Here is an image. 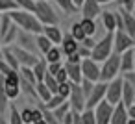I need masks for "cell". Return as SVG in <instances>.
Returning a JSON list of instances; mask_svg holds the SVG:
<instances>
[{
	"instance_id": "ac0fdd59",
	"label": "cell",
	"mask_w": 135,
	"mask_h": 124,
	"mask_svg": "<svg viewBox=\"0 0 135 124\" xmlns=\"http://www.w3.org/2000/svg\"><path fill=\"white\" fill-rule=\"evenodd\" d=\"M54 46H57L61 43V37H63V32L59 26H43V32H41Z\"/></svg>"
},
{
	"instance_id": "9c48e42d",
	"label": "cell",
	"mask_w": 135,
	"mask_h": 124,
	"mask_svg": "<svg viewBox=\"0 0 135 124\" xmlns=\"http://www.w3.org/2000/svg\"><path fill=\"white\" fill-rule=\"evenodd\" d=\"M105 87H107V83H102V82L93 83V89H91L89 96L85 98V109H94V107L104 100V96H105Z\"/></svg>"
},
{
	"instance_id": "f6af8a7d",
	"label": "cell",
	"mask_w": 135,
	"mask_h": 124,
	"mask_svg": "<svg viewBox=\"0 0 135 124\" xmlns=\"http://www.w3.org/2000/svg\"><path fill=\"white\" fill-rule=\"evenodd\" d=\"M8 72H9V69L6 67V63L2 59H0V74H8Z\"/></svg>"
},
{
	"instance_id": "60d3db41",
	"label": "cell",
	"mask_w": 135,
	"mask_h": 124,
	"mask_svg": "<svg viewBox=\"0 0 135 124\" xmlns=\"http://www.w3.org/2000/svg\"><path fill=\"white\" fill-rule=\"evenodd\" d=\"M120 8L124 9V11H133V8H135V0H120Z\"/></svg>"
},
{
	"instance_id": "ba28073f",
	"label": "cell",
	"mask_w": 135,
	"mask_h": 124,
	"mask_svg": "<svg viewBox=\"0 0 135 124\" xmlns=\"http://www.w3.org/2000/svg\"><path fill=\"white\" fill-rule=\"evenodd\" d=\"M9 48H11V52H13V56H15L19 67H30V69H32V67L39 61V58H41L39 54H32V52L22 50V48H19V46H15V45H11Z\"/></svg>"
},
{
	"instance_id": "8992f818",
	"label": "cell",
	"mask_w": 135,
	"mask_h": 124,
	"mask_svg": "<svg viewBox=\"0 0 135 124\" xmlns=\"http://www.w3.org/2000/svg\"><path fill=\"white\" fill-rule=\"evenodd\" d=\"M80 70H81V80H87V82H91V83H96V82H98L100 65H98L96 61H93L91 58L80 61Z\"/></svg>"
},
{
	"instance_id": "e575fe53",
	"label": "cell",
	"mask_w": 135,
	"mask_h": 124,
	"mask_svg": "<svg viewBox=\"0 0 135 124\" xmlns=\"http://www.w3.org/2000/svg\"><path fill=\"white\" fill-rule=\"evenodd\" d=\"M43 83H45V87L52 93V94H56V91H57V82H56V78L52 76V74H45V78H43Z\"/></svg>"
},
{
	"instance_id": "7a4b0ae2",
	"label": "cell",
	"mask_w": 135,
	"mask_h": 124,
	"mask_svg": "<svg viewBox=\"0 0 135 124\" xmlns=\"http://www.w3.org/2000/svg\"><path fill=\"white\" fill-rule=\"evenodd\" d=\"M35 19L39 21L41 26H57L59 22V15L54 9V6L48 2V0H41V2H35V11H33Z\"/></svg>"
},
{
	"instance_id": "f1b7e54d",
	"label": "cell",
	"mask_w": 135,
	"mask_h": 124,
	"mask_svg": "<svg viewBox=\"0 0 135 124\" xmlns=\"http://www.w3.org/2000/svg\"><path fill=\"white\" fill-rule=\"evenodd\" d=\"M54 2L57 4V8L65 13V15H74L78 9L74 8V4H72V0H54Z\"/></svg>"
},
{
	"instance_id": "ee69618b",
	"label": "cell",
	"mask_w": 135,
	"mask_h": 124,
	"mask_svg": "<svg viewBox=\"0 0 135 124\" xmlns=\"http://www.w3.org/2000/svg\"><path fill=\"white\" fill-rule=\"evenodd\" d=\"M54 78H56V82H57V83H61V82H67V74H65V69L61 67V69H59V72H57V74H54Z\"/></svg>"
},
{
	"instance_id": "6da1fadb",
	"label": "cell",
	"mask_w": 135,
	"mask_h": 124,
	"mask_svg": "<svg viewBox=\"0 0 135 124\" xmlns=\"http://www.w3.org/2000/svg\"><path fill=\"white\" fill-rule=\"evenodd\" d=\"M8 17L11 19V22L19 30H24L28 34H33V35H39L43 32V26L39 24V21L35 19L33 13L21 11V9H13V11H8Z\"/></svg>"
},
{
	"instance_id": "5bb4252c",
	"label": "cell",
	"mask_w": 135,
	"mask_h": 124,
	"mask_svg": "<svg viewBox=\"0 0 135 124\" xmlns=\"http://www.w3.org/2000/svg\"><path fill=\"white\" fill-rule=\"evenodd\" d=\"M122 78V76H120ZM120 104L124 107H129V106H135V85L129 83V82H124L122 80V93H120Z\"/></svg>"
},
{
	"instance_id": "7c38bea8",
	"label": "cell",
	"mask_w": 135,
	"mask_h": 124,
	"mask_svg": "<svg viewBox=\"0 0 135 124\" xmlns=\"http://www.w3.org/2000/svg\"><path fill=\"white\" fill-rule=\"evenodd\" d=\"M93 113H94L96 124H109V118H111V113H113V106L107 104L105 100H102V102L93 109Z\"/></svg>"
},
{
	"instance_id": "b9f144b4",
	"label": "cell",
	"mask_w": 135,
	"mask_h": 124,
	"mask_svg": "<svg viewBox=\"0 0 135 124\" xmlns=\"http://www.w3.org/2000/svg\"><path fill=\"white\" fill-rule=\"evenodd\" d=\"M61 67H63V61H61V63H50V65H46V72L54 76V74H57V72H59V69H61Z\"/></svg>"
},
{
	"instance_id": "d590c367",
	"label": "cell",
	"mask_w": 135,
	"mask_h": 124,
	"mask_svg": "<svg viewBox=\"0 0 135 124\" xmlns=\"http://www.w3.org/2000/svg\"><path fill=\"white\" fill-rule=\"evenodd\" d=\"M70 82L67 80V82H61V83H57V91H56V94H59L63 100H67L69 98V94H70Z\"/></svg>"
},
{
	"instance_id": "f907efd6",
	"label": "cell",
	"mask_w": 135,
	"mask_h": 124,
	"mask_svg": "<svg viewBox=\"0 0 135 124\" xmlns=\"http://www.w3.org/2000/svg\"><path fill=\"white\" fill-rule=\"evenodd\" d=\"M128 124H135V118H129V120H128Z\"/></svg>"
},
{
	"instance_id": "4fadbf2b",
	"label": "cell",
	"mask_w": 135,
	"mask_h": 124,
	"mask_svg": "<svg viewBox=\"0 0 135 124\" xmlns=\"http://www.w3.org/2000/svg\"><path fill=\"white\" fill-rule=\"evenodd\" d=\"M80 9H81V19H91V21H94L102 13V6L96 0H83Z\"/></svg>"
},
{
	"instance_id": "bcb514c9",
	"label": "cell",
	"mask_w": 135,
	"mask_h": 124,
	"mask_svg": "<svg viewBox=\"0 0 135 124\" xmlns=\"http://www.w3.org/2000/svg\"><path fill=\"white\" fill-rule=\"evenodd\" d=\"M72 4H74V8H76V9H80V8H81V4H83V0H72Z\"/></svg>"
},
{
	"instance_id": "277c9868",
	"label": "cell",
	"mask_w": 135,
	"mask_h": 124,
	"mask_svg": "<svg viewBox=\"0 0 135 124\" xmlns=\"http://www.w3.org/2000/svg\"><path fill=\"white\" fill-rule=\"evenodd\" d=\"M111 54H113V34H105L100 41L94 43V46H93V50H91V59L100 65V63H102L104 59H107Z\"/></svg>"
},
{
	"instance_id": "30bf717a",
	"label": "cell",
	"mask_w": 135,
	"mask_h": 124,
	"mask_svg": "<svg viewBox=\"0 0 135 124\" xmlns=\"http://www.w3.org/2000/svg\"><path fill=\"white\" fill-rule=\"evenodd\" d=\"M13 45L19 46V48H22V50H28V52H32V54H37L35 35H33V34H28V32H24V30H19V32H17V37H15Z\"/></svg>"
},
{
	"instance_id": "603a6c76",
	"label": "cell",
	"mask_w": 135,
	"mask_h": 124,
	"mask_svg": "<svg viewBox=\"0 0 135 124\" xmlns=\"http://www.w3.org/2000/svg\"><path fill=\"white\" fill-rule=\"evenodd\" d=\"M102 24L105 28V34H113L117 30L115 26V11H102Z\"/></svg>"
},
{
	"instance_id": "74e56055",
	"label": "cell",
	"mask_w": 135,
	"mask_h": 124,
	"mask_svg": "<svg viewBox=\"0 0 135 124\" xmlns=\"http://www.w3.org/2000/svg\"><path fill=\"white\" fill-rule=\"evenodd\" d=\"M80 117H81V124H96L93 109H83V111L80 113Z\"/></svg>"
},
{
	"instance_id": "5b68a950",
	"label": "cell",
	"mask_w": 135,
	"mask_h": 124,
	"mask_svg": "<svg viewBox=\"0 0 135 124\" xmlns=\"http://www.w3.org/2000/svg\"><path fill=\"white\" fill-rule=\"evenodd\" d=\"M135 45V39L129 37L126 32H113V54H124L126 50H131Z\"/></svg>"
},
{
	"instance_id": "4316f807",
	"label": "cell",
	"mask_w": 135,
	"mask_h": 124,
	"mask_svg": "<svg viewBox=\"0 0 135 124\" xmlns=\"http://www.w3.org/2000/svg\"><path fill=\"white\" fill-rule=\"evenodd\" d=\"M35 107L41 111V118H43L46 124H59V122H57V118L54 117V113H52L50 109H46L43 102H37V106H35Z\"/></svg>"
},
{
	"instance_id": "44dd1931",
	"label": "cell",
	"mask_w": 135,
	"mask_h": 124,
	"mask_svg": "<svg viewBox=\"0 0 135 124\" xmlns=\"http://www.w3.org/2000/svg\"><path fill=\"white\" fill-rule=\"evenodd\" d=\"M19 111H21L22 124H33V122L41 120V111L37 107H24V109H19Z\"/></svg>"
},
{
	"instance_id": "7dc6e473",
	"label": "cell",
	"mask_w": 135,
	"mask_h": 124,
	"mask_svg": "<svg viewBox=\"0 0 135 124\" xmlns=\"http://www.w3.org/2000/svg\"><path fill=\"white\" fill-rule=\"evenodd\" d=\"M96 2H98L100 6H105V4H111V2H115V0H96Z\"/></svg>"
},
{
	"instance_id": "f546056e",
	"label": "cell",
	"mask_w": 135,
	"mask_h": 124,
	"mask_svg": "<svg viewBox=\"0 0 135 124\" xmlns=\"http://www.w3.org/2000/svg\"><path fill=\"white\" fill-rule=\"evenodd\" d=\"M8 107H9V118H6V120H8V124H22L21 111L17 109V106L9 102V106H8Z\"/></svg>"
},
{
	"instance_id": "d6a6232c",
	"label": "cell",
	"mask_w": 135,
	"mask_h": 124,
	"mask_svg": "<svg viewBox=\"0 0 135 124\" xmlns=\"http://www.w3.org/2000/svg\"><path fill=\"white\" fill-rule=\"evenodd\" d=\"M17 4V9L21 11H28V13H33L35 11V2L33 0H13Z\"/></svg>"
},
{
	"instance_id": "52a82bcc",
	"label": "cell",
	"mask_w": 135,
	"mask_h": 124,
	"mask_svg": "<svg viewBox=\"0 0 135 124\" xmlns=\"http://www.w3.org/2000/svg\"><path fill=\"white\" fill-rule=\"evenodd\" d=\"M120 93H122V78H120V76H117V78H113L111 82H107L104 100L115 107L117 104H120Z\"/></svg>"
},
{
	"instance_id": "9a60e30c",
	"label": "cell",
	"mask_w": 135,
	"mask_h": 124,
	"mask_svg": "<svg viewBox=\"0 0 135 124\" xmlns=\"http://www.w3.org/2000/svg\"><path fill=\"white\" fill-rule=\"evenodd\" d=\"M118 15H120V19H122V28H124V32H126L129 37L135 39V17H133V13L124 11V9L120 8V9H118Z\"/></svg>"
},
{
	"instance_id": "d6986e66",
	"label": "cell",
	"mask_w": 135,
	"mask_h": 124,
	"mask_svg": "<svg viewBox=\"0 0 135 124\" xmlns=\"http://www.w3.org/2000/svg\"><path fill=\"white\" fill-rule=\"evenodd\" d=\"M76 48H78V41H74L69 34H63L61 43H59V50H61V54L67 58V56L74 54V52H76Z\"/></svg>"
},
{
	"instance_id": "f35d334b",
	"label": "cell",
	"mask_w": 135,
	"mask_h": 124,
	"mask_svg": "<svg viewBox=\"0 0 135 124\" xmlns=\"http://www.w3.org/2000/svg\"><path fill=\"white\" fill-rule=\"evenodd\" d=\"M13 9H17V4L13 0H0V15L8 13V11H13Z\"/></svg>"
},
{
	"instance_id": "4dcf8cb0",
	"label": "cell",
	"mask_w": 135,
	"mask_h": 124,
	"mask_svg": "<svg viewBox=\"0 0 135 124\" xmlns=\"http://www.w3.org/2000/svg\"><path fill=\"white\" fill-rule=\"evenodd\" d=\"M69 35H70L74 41H78V43H80L81 39H85V34H83L80 22H72V24H70V32H69Z\"/></svg>"
},
{
	"instance_id": "8fae6325",
	"label": "cell",
	"mask_w": 135,
	"mask_h": 124,
	"mask_svg": "<svg viewBox=\"0 0 135 124\" xmlns=\"http://www.w3.org/2000/svg\"><path fill=\"white\" fill-rule=\"evenodd\" d=\"M67 102H69V106H70L72 111L81 113V111L85 109V96H83V93H81V89H80V83H78V85H76V83L70 85V94H69Z\"/></svg>"
},
{
	"instance_id": "d4e9b609",
	"label": "cell",
	"mask_w": 135,
	"mask_h": 124,
	"mask_svg": "<svg viewBox=\"0 0 135 124\" xmlns=\"http://www.w3.org/2000/svg\"><path fill=\"white\" fill-rule=\"evenodd\" d=\"M63 54H61V50H59V46H52L45 56H43V59L46 61V65H50V63H61V58Z\"/></svg>"
},
{
	"instance_id": "2e32d148",
	"label": "cell",
	"mask_w": 135,
	"mask_h": 124,
	"mask_svg": "<svg viewBox=\"0 0 135 124\" xmlns=\"http://www.w3.org/2000/svg\"><path fill=\"white\" fill-rule=\"evenodd\" d=\"M120 74L124 72H133L135 69V50H126L124 54H120Z\"/></svg>"
},
{
	"instance_id": "c3c4849f",
	"label": "cell",
	"mask_w": 135,
	"mask_h": 124,
	"mask_svg": "<svg viewBox=\"0 0 135 124\" xmlns=\"http://www.w3.org/2000/svg\"><path fill=\"white\" fill-rule=\"evenodd\" d=\"M0 124H8V120H6L4 117H0Z\"/></svg>"
},
{
	"instance_id": "7bdbcfd3",
	"label": "cell",
	"mask_w": 135,
	"mask_h": 124,
	"mask_svg": "<svg viewBox=\"0 0 135 124\" xmlns=\"http://www.w3.org/2000/svg\"><path fill=\"white\" fill-rule=\"evenodd\" d=\"M94 37H85V39H81L80 41V45L81 46H85V48H89V50H93V46H94Z\"/></svg>"
},
{
	"instance_id": "f5cc1de1",
	"label": "cell",
	"mask_w": 135,
	"mask_h": 124,
	"mask_svg": "<svg viewBox=\"0 0 135 124\" xmlns=\"http://www.w3.org/2000/svg\"><path fill=\"white\" fill-rule=\"evenodd\" d=\"M33 2H41V0H33Z\"/></svg>"
},
{
	"instance_id": "8d00e7d4",
	"label": "cell",
	"mask_w": 135,
	"mask_h": 124,
	"mask_svg": "<svg viewBox=\"0 0 135 124\" xmlns=\"http://www.w3.org/2000/svg\"><path fill=\"white\" fill-rule=\"evenodd\" d=\"M63 102H65V100H63V98H61L59 94H52V96L48 98V102H45V107L52 111V109H56L57 106H61Z\"/></svg>"
},
{
	"instance_id": "681fc988",
	"label": "cell",
	"mask_w": 135,
	"mask_h": 124,
	"mask_svg": "<svg viewBox=\"0 0 135 124\" xmlns=\"http://www.w3.org/2000/svg\"><path fill=\"white\" fill-rule=\"evenodd\" d=\"M33 124H46V122H45V120L41 118V120H37V122H33Z\"/></svg>"
},
{
	"instance_id": "1f68e13d",
	"label": "cell",
	"mask_w": 135,
	"mask_h": 124,
	"mask_svg": "<svg viewBox=\"0 0 135 124\" xmlns=\"http://www.w3.org/2000/svg\"><path fill=\"white\" fill-rule=\"evenodd\" d=\"M69 111H70V106H69V102H67V100H65V102H63L61 106H57L56 109H52V113H54V117L57 118V122H59V124H61L63 117H65V115H67Z\"/></svg>"
},
{
	"instance_id": "3957f363",
	"label": "cell",
	"mask_w": 135,
	"mask_h": 124,
	"mask_svg": "<svg viewBox=\"0 0 135 124\" xmlns=\"http://www.w3.org/2000/svg\"><path fill=\"white\" fill-rule=\"evenodd\" d=\"M120 56L118 54H111L107 59H104L102 61V65H100V76H98V82H102V83H107V82H111L113 78H117V76H120Z\"/></svg>"
},
{
	"instance_id": "7402d4cb",
	"label": "cell",
	"mask_w": 135,
	"mask_h": 124,
	"mask_svg": "<svg viewBox=\"0 0 135 124\" xmlns=\"http://www.w3.org/2000/svg\"><path fill=\"white\" fill-rule=\"evenodd\" d=\"M2 48V61L6 63V67L9 69V70H17L19 72V63H17V59H15V56H13V52H11V48L9 46H0Z\"/></svg>"
},
{
	"instance_id": "484cf974",
	"label": "cell",
	"mask_w": 135,
	"mask_h": 124,
	"mask_svg": "<svg viewBox=\"0 0 135 124\" xmlns=\"http://www.w3.org/2000/svg\"><path fill=\"white\" fill-rule=\"evenodd\" d=\"M32 72H33V76H35V82H43V78H45V74H46V61H45L43 58H39V61L32 67Z\"/></svg>"
},
{
	"instance_id": "83f0119b",
	"label": "cell",
	"mask_w": 135,
	"mask_h": 124,
	"mask_svg": "<svg viewBox=\"0 0 135 124\" xmlns=\"http://www.w3.org/2000/svg\"><path fill=\"white\" fill-rule=\"evenodd\" d=\"M80 26H81V30H83V34H85V37H94V34H96V22H94V21H91V19H81V21H80Z\"/></svg>"
},
{
	"instance_id": "cb8c5ba5",
	"label": "cell",
	"mask_w": 135,
	"mask_h": 124,
	"mask_svg": "<svg viewBox=\"0 0 135 124\" xmlns=\"http://www.w3.org/2000/svg\"><path fill=\"white\" fill-rule=\"evenodd\" d=\"M35 46H37V54H41V56H45L54 45L43 35V34H39V35H35Z\"/></svg>"
},
{
	"instance_id": "836d02e7",
	"label": "cell",
	"mask_w": 135,
	"mask_h": 124,
	"mask_svg": "<svg viewBox=\"0 0 135 124\" xmlns=\"http://www.w3.org/2000/svg\"><path fill=\"white\" fill-rule=\"evenodd\" d=\"M9 106V100L4 93V87H2V74H0V117H4V111L8 109Z\"/></svg>"
},
{
	"instance_id": "ffe728a7",
	"label": "cell",
	"mask_w": 135,
	"mask_h": 124,
	"mask_svg": "<svg viewBox=\"0 0 135 124\" xmlns=\"http://www.w3.org/2000/svg\"><path fill=\"white\" fill-rule=\"evenodd\" d=\"M129 117L126 115V107L122 104H117L113 107V113H111V118H109V124H128Z\"/></svg>"
},
{
	"instance_id": "816d5d0a",
	"label": "cell",
	"mask_w": 135,
	"mask_h": 124,
	"mask_svg": "<svg viewBox=\"0 0 135 124\" xmlns=\"http://www.w3.org/2000/svg\"><path fill=\"white\" fill-rule=\"evenodd\" d=\"M0 59H2V48H0Z\"/></svg>"
},
{
	"instance_id": "ab89813d",
	"label": "cell",
	"mask_w": 135,
	"mask_h": 124,
	"mask_svg": "<svg viewBox=\"0 0 135 124\" xmlns=\"http://www.w3.org/2000/svg\"><path fill=\"white\" fill-rule=\"evenodd\" d=\"M80 89H81L83 96L87 98V96H89V93H91V89H93V83H91V82H87V80H81V82H80Z\"/></svg>"
},
{
	"instance_id": "db71d44e",
	"label": "cell",
	"mask_w": 135,
	"mask_h": 124,
	"mask_svg": "<svg viewBox=\"0 0 135 124\" xmlns=\"http://www.w3.org/2000/svg\"><path fill=\"white\" fill-rule=\"evenodd\" d=\"M0 19H2V15H0Z\"/></svg>"
},
{
	"instance_id": "e0dca14e",
	"label": "cell",
	"mask_w": 135,
	"mask_h": 124,
	"mask_svg": "<svg viewBox=\"0 0 135 124\" xmlns=\"http://www.w3.org/2000/svg\"><path fill=\"white\" fill-rule=\"evenodd\" d=\"M63 69H65V74H67V80L70 83H80L81 82V70H80V63H69L65 61L63 63Z\"/></svg>"
}]
</instances>
